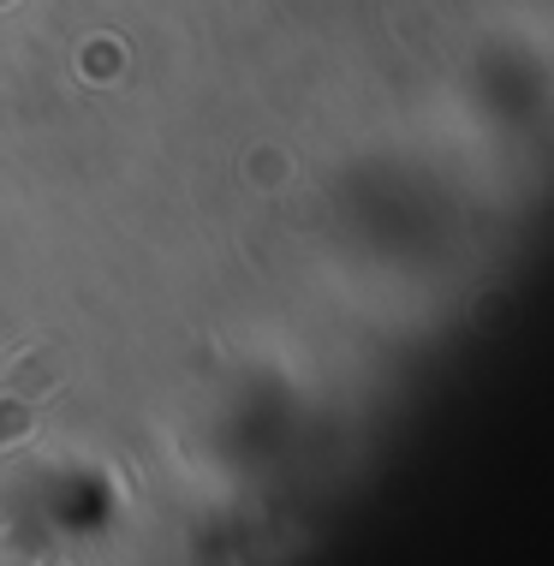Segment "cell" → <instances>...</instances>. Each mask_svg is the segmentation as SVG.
Masks as SVG:
<instances>
[{
  "label": "cell",
  "mask_w": 554,
  "mask_h": 566,
  "mask_svg": "<svg viewBox=\"0 0 554 566\" xmlns=\"http://www.w3.org/2000/svg\"><path fill=\"white\" fill-rule=\"evenodd\" d=\"M42 381H49V376H30L24 370L7 394H0V448H12V441L30 436V418H36V406L49 400V394H42Z\"/></svg>",
  "instance_id": "1"
}]
</instances>
